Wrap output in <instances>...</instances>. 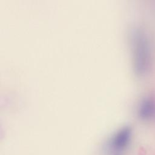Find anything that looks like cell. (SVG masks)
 Returning <instances> with one entry per match:
<instances>
[{
  "label": "cell",
  "mask_w": 155,
  "mask_h": 155,
  "mask_svg": "<svg viewBox=\"0 0 155 155\" xmlns=\"http://www.w3.org/2000/svg\"><path fill=\"white\" fill-rule=\"evenodd\" d=\"M134 46V67L138 74L145 73L149 67L151 61V50L149 41L145 34L136 31L133 38Z\"/></svg>",
  "instance_id": "6da1fadb"
},
{
  "label": "cell",
  "mask_w": 155,
  "mask_h": 155,
  "mask_svg": "<svg viewBox=\"0 0 155 155\" xmlns=\"http://www.w3.org/2000/svg\"><path fill=\"white\" fill-rule=\"evenodd\" d=\"M115 155H120V154H116Z\"/></svg>",
  "instance_id": "277c9868"
},
{
  "label": "cell",
  "mask_w": 155,
  "mask_h": 155,
  "mask_svg": "<svg viewBox=\"0 0 155 155\" xmlns=\"http://www.w3.org/2000/svg\"><path fill=\"white\" fill-rule=\"evenodd\" d=\"M139 114L144 119L153 117L155 116V99L148 97L143 99L139 107Z\"/></svg>",
  "instance_id": "3957f363"
},
{
  "label": "cell",
  "mask_w": 155,
  "mask_h": 155,
  "mask_svg": "<svg viewBox=\"0 0 155 155\" xmlns=\"http://www.w3.org/2000/svg\"><path fill=\"white\" fill-rule=\"evenodd\" d=\"M131 136L130 128L127 127L120 130L113 138L111 146L114 149L120 151L124 149L128 145Z\"/></svg>",
  "instance_id": "7a4b0ae2"
}]
</instances>
